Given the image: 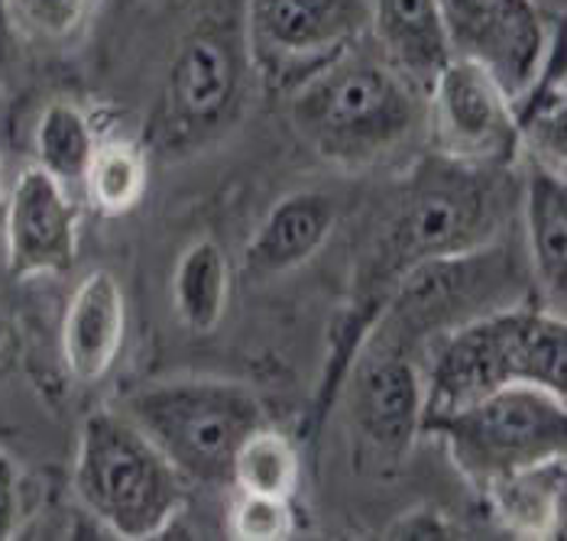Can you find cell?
I'll list each match as a JSON object with an SVG mask.
<instances>
[{"mask_svg":"<svg viewBox=\"0 0 567 541\" xmlns=\"http://www.w3.org/2000/svg\"><path fill=\"white\" fill-rule=\"evenodd\" d=\"M121 3H131V0H121Z\"/></svg>","mask_w":567,"mask_h":541,"instance_id":"30","label":"cell"},{"mask_svg":"<svg viewBox=\"0 0 567 541\" xmlns=\"http://www.w3.org/2000/svg\"><path fill=\"white\" fill-rule=\"evenodd\" d=\"M454 55L483 62L513 97L538 75L558 23L535 0H437Z\"/></svg>","mask_w":567,"mask_h":541,"instance_id":"10","label":"cell"},{"mask_svg":"<svg viewBox=\"0 0 567 541\" xmlns=\"http://www.w3.org/2000/svg\"><path fill=\"white\" fill-rule=\"evenodd\" d=\"M390 539H457V529L432 506L412 509L390 526Z\"/></svg>","mask_w":567,"mask_h":541,"instance_id":"26","label":"cell"},{"mask_svg":"<svg viewBox=\"0 0 567 541\" xmlns=\"http://www.w3.org/2000/svg\"><path fill=\"white\" fill-rule=\"evenodd\" d=\"M72 487L114 539H156L188 502V480L121 408L82 422Z\"/></svg>","mask_w":567,"mask_h":541,"instance_id":"4","label":"cell"},{"mask_svg":"<svg viewBox=\"0 0 567 541\" xmlns=\"http://www.w3.org/2000/svg\"><path fill=\"white\" fill-rule=\"evenodd\" d=\"M513 101L525 159L567 173V79L561 40L551 43L538 75Z\"/></svg>","mask_w":567,"mask_h":541,"instance_id":"18","label":"cell"},{"mask_svg":"<svg viewBox=\"0 0 567 541\" xmlns=\"http://www.w3.org/2000/svg\"><path fill=\"white\" fill-rule=\"evenodd\" d=\"M422 435H435L461 477L483 493L503 477L567 457V399L542 386H506L429 415Z\"/></svg>","mask_w":567,"mask_h":541,"instance_id":"6","label":"cell"},{"mask_svg":"<svg viewBox=\"0 0 567 541\" xmlns=\"http://www.w3.org/2000/svg\"><path fill=\"white\" fill-rule=\"evenodd\" d=\"M363 361L350 383V418L357 435L383 457L402 460L422 435L425 376L412 357L415 351L390 337L370 334Z\"/></svg>","mask_w":567,"mask_h":541,"instance_id":"12","label":"cell"},{"mask_svg":"<svg viewBox=\"0 0 567 541\" xmlns=\"http://www.w3.org/2000/svg\"><path fill=\"white\" fill-rule=\"evenodd\" d=\"M230 302V260L218 240L198 237L173 270L175 318L192 334H212Z\"/></svg>","mask_w":567,"mask_h":541,"instance_id":"19","label":"cell"},{"mask_svg":"<svg viewBox=\"0 0 567 541\" xmlns=\"http://www.w3.org/2000/svg\"><path fill=\"white\" fill-rule=\"evenodd\" d=\"M23 516V490H20V470L13 457L0 451V541L13 539Z\"/></svg>","mask_w":567,"mask_h":541,"instance_id":"25","label":"cell"},{"mask_svg":"<svg viewBox=\"0 0 567 541\" xmlns=\"http://www.w3.org/2000/svg\"><path fill=\"white\" fill-rule=\"evenodd\" d=\"M82 211L72 188L40 166L23 169L3 198V257L13 279L65 275L79 260Z\"/></svg>","mask_w":567,"mask_h":541,"instance_id":"11","label":"cell"},{"mask_svg":"<svg viewBox=\"0 0 567 541\" xmlns=\"http://www.w3.org/2000/svg\"><path fill=\"white\" fill-rule=\"evenodd\" d=\"M432 153L474 166L513 169L523 159L516 101L506 85L471 55H451L425 94Z\"/></svg>","mask_w":567,"mask_h":541,"instance_id":"9","label":"cell"},{"mask_svg":"<svg viewBox=\"0 0 567 541\" xmlns=\"http://www.w3.org/2000/svg\"><path fill=\"white\" fill-rule=\"evenodd\" d=\"M244 33L262 82L289 94L370 37V0H247Z\"/></svg>","mask_w":567,"mask_h":541,"instance_id":"8","label":"cell"},{"mask_svg":"<svg viewBox=\"0 0 567 541\" xmlns=\"http://www.w3.org/2000/svg\"><path fill=\"white\" fill-rule=\"evenodd\" d=\"M127 341V295L117 275L91 270L75 285L62 318V361L75 383H101Z\"/></svg>","mask_w":567,"mask_h":541,"instance_id":"13","label":"cell"},{"mask_svg":"<svg viewBox=\"0 0 567 541\" xmlns=\"http://www.w3.org/2000/svg\"><path fill=\"white\" fill-rule=\"evenodd\" d=\"M3 198H7V191H3V166H0V218H3Z\"/></svg>","mask_w":567,"mask_h":541,"instance_id":"29","label":"cell"},{"mask_svg":"<svg viewBox=\"0 0 567 541\" xmlns=\"http://www.w3.org/2000/svg\"><path fill=\"white\" fill-rule=\"evenodd\" d=\"M289 121L324 163L367 169L425 127V94L367 37L289 91Z\"/></svg>","mask_w":567,"mask_h":541,"instance_id":"1","label":"cell"},{"mask_svg":"<svg viewBox=\"0 0 567 541\" xmlns=\"http://www.w3.org/2000/svg\"><path fill=\"white\" fill-rule=\"evenodd\" d=\"M121 412L198 487L230 490V460L240 441L266 425L262 403L240 383L175 376L140 386Z\"/></svg>","mask_w":567,"mask_h":541,"instance_id":"5","label":"cell"},{"mask_svg":"<svg viewBox=\"0 0 567 541\" xmlns=\"http://www.w3.org/2000/svg\"><path fill=\"white\" fill-rule=\"evenodd\" d=\"M87 10L91 0H10V13L45 40H69L85 23Z\"/></svg>","mask_w":567,"mask_h":541,"instance_id":"24","label":"cell"},{"mask_svg":"<svg viewBox=\"0 0 567 541\" xmlns=\"http://www.w3.org/2000/svg\"><path fill=\"white\" fill-rule=\"evenodd\" d=\"M250 69L244 17L212 10L195 20L169 62L156 143L182 156L224 134L244 111Z\"/></svg>","mask_w":567,"mask_h":541,"instance_id":"7","label":"cell"},{"mask_svg":"<svg viewBox=\"0 0 567 541\" xmlns=\"http://www.w3.org/2000/svg\"><path fill=\"white\" fill-rule=\"evenodd\" d=\"M302 477L299 451L289 435L276 431L269 422L254 428L230 460V490L260 497L296 499Z\"/></svg>","mask_w":567,"mask_h":541,"instance_id":"21","label":"cell"},{"mask_svg":"<svg viewBox=\"0 0 567 541\" xmlns=\"http://www.w3.org/2000/svg\"><path fill=\"white\" fill-rule=\"evenodd\" d=\"M82 188H85L87 201L107 218H121V215L133 211L150 188L146 149L131 139L97 143V149L87 163Z\"/></svg>","mask_w":567,"mask_h":541,"instance_id":"22","label":"cell"},{"mask_svg":"<svg viewBox=\"0 0 567 541\" xmlns=\"http://www.w3.org/2000/svg\"><path fill=\"white\" fill-rule=\"evenodd\" d=\"M370 43L422 94L454 55L437 0H370Z\"/></svg>","mask_w":567,"mask_h":541,"instance_id":"15","label":"cell"},{"mask_svg":"<svg viewBox=\"0 0 567 541\" xmlns=\"http://www.w3.org/2000/svg\"><path fill=\"white\" fill-rule=\"evenodd\" d=\"M97 134L85 111L72 101H49L33 131L37 166L65 188L85 181L87 163L97 149Z\"/></svg>","mask_w":567,"mask_h":541,"instance_id":"20","label":"cell"},{"mask_svg":"<svg viewBox=\"0 0 567 541\" xmlns=\"http://www.w3.org/2000/svg\"><path fill=\"white\" fill-rule=\"evenodd\" d=\"M338 225V208L324 191H289L282 195L250 237L244 250V272L250 279H276L306 267L328 243Z\"/></svg>","mask_w":567,"mask_h":541,"instance_id":"14","label":"cell"},{"mask_svg":"<svg viewBox=\"0 0 567 541\" xmlns=\"http://www.w3.org/2000/svg\"><path fill=\"white\" fill-rule=\"evenodd\" d=\"M565 457L503 477L483 490L496 522L519 539H561L567 506Z\"/></svg>","mask_w":567,"mask_h":541,"instance_id":"17","label":"cell"},{"mask_svg":"<svg viewBox=\"0 0 567 541\" xmlns=\"http://www.w3.org/2000/svg\"><path fill=\"white\" fill-rule=\"evenodd\" d=\"M7 331H10V324H7V318L0 312V351H3V344H7Z\"/></svg>","mask_w":567,"mask_h":541,"instance_id":"28","label":"cell"},{"mask_svg":"<svg viewBox=\"0 0 567 541\" xmlns=\"http://www.w3.org/2000/svg\"><path fill=\"white\" fill-rule=\"evenodd\" d=\"M13 55V13H10V0H0V69H7Z\"/></svg>","mask_w":567,"mask_h":541,"instance_id":"27","label":"cell"},{"mask_svg":"<svg viewBox=\"0 0 567 541\" xmlns=\"http://www.w3.org/2000/svg\"><path fill=\"white\" fill-rule=\"evenodd\" d=\"M523 205L525 250L532 275L551 312L565 315L567 302V179L548 166L525 159V179L519 188Z\"/></svg>","mask_w":567,"mask_h":541,"instance_id":"16","label":"cell"},{"mask_svg":"<svg viewBox=\"0 0 567 541\" xmlns=\"http://www.w3.org/2000/svg\"><path fill=\"white\" fill-rule=\"evenodd\" d=\"M422 376V422L506 386H542L567 399L565 315L516 302L471 318L437 334Z\"/></svg>","mask_w":567,"mask_h":541,"instance_id":"2","label":"cell"},{"mask_svg":"<svg viewBox=\"0 0 567 541\" xmlns=\"http://www.w3.org/2000/svg\"><path fill=\"white\" fill-rule=\"evenodd\" d=\"M227 532L240 541H282L296 532V502L282 497L237 493L227 509Z\"/></svg>","mask_w":567,"mask_h":541,"instance_id":"23","label":"cell"},{"mask_svg":"<svg viewBox=\"0 0 567 541\" xmlns=\"http://www.w3.org/2000/svg\"><path fill=\"white\" fill-rule=\"evenodd\" d=\"M506 173L461 166L437 153L425 156L402 185L393 218L377 243V279L395 282L422 263L493 243L516 195Z\"/></svg>","mask_w":567,"mask_h":541,"instance_id":"3","label":"cell"}]
</instances>
